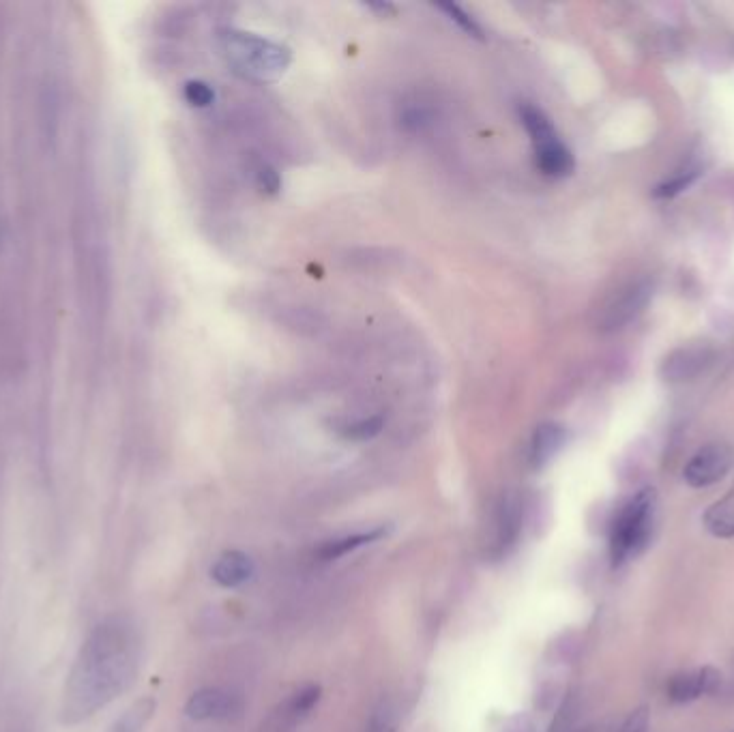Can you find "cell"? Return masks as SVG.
I'll use <instances>...</instances> for the list:
<instances>
[{"mask_svg":"<svg viewBox=\"0 0 734 732\" xmlns=\"http://www.w3.org/2000/svg\"><path fill=\"white\" fill-rule=\"evenodd\" d=\"M142 657L138 627L125 617L99 623L82 644L63 694L61 722L80 724L134 683Z\"/></svg>","mask_w":734,"mask_h":732,"instance_id":"obj_1","label":"cell"},{"mask_svg":"<svg viewBox=\"0 0 734 732\" xmlns=\"http://www.w3.org/2000/svg\"><path fill=\"white\" fill-rule=\"evenodd\" d=\"M224 56L228 63L243 73L245 78L269 82L284 76L290 65V50L280 43L262 39L252 33L243 31H222L219 35Z\"/></svg>","mask_w":734,"mask_h":732,"instance_id":"obj_2","label":"cell"},{"mask_svg":"<svg viewBox=\"0 0 734 732\" xmlns=\"http://www.w3.org/2000/svg\"><path fill=\"white\" fill-rule=\"evenodd\" d=\"M655 490L644 488L619 509L610 529V559L619 567L649 546L655 522Z\"/></svg>","mask_w":734,"mask_h":732,"instance_id":"obj_3","label":"cell"},{"mask_svg":"<svg viewBox=\"0 0 734 732\" xmlns=\"http://www.w3.org/2000/svg\"><path fill=\"white\" fill-rule=\"evenodd\" d=\"M520 119L528 131V136L533 140L535 161L541 174H546L550 179L569 177L576 168L574 153H571L569 146L561 140L559 131L554 129L546 112L531 104H524L520 106Z\"/></svg>","mask_w":734,"mask_h":732,"instance_id":"obj_4","label":"cell"},{"mask_svg":"<svg viewBox=\"0 0 734 732\" xmlns=\"http://www.w3.org/2000/svg\"><path fill=\"white\" fill-rule=\"evenodd\" d=\"M734 453L726 445H707L685 464L683 477L692 488H709L732 468Z\"/></svg>","mask_w":734,"mask_h":732,"instance_id":"obj_5","label":"cell"},{"mask_svg":"<svg viewBox=\"0 0 734 732\" xmlns=\"http://www.w3.org/2000/svg\"><path fill=\"white\" fill-rule=\"evenodd\" d=\"M719 683H722V675L709 666L679 672L668 681V698L683 705V702H692L704 694H715Z\"/></svg>","mask_w":734,"mask_h":732,"instance_id":"obj_6","label":"cell"},{"mask_svg":"<svg viewBox=\"0 0 734 732\" xmlns=\"http://www.w3.org/2000/svg\"><path fill=\"white\" fill-rule=\"evenodd\" d=\"M237 709H239L237 696H232L226 690H219V687H204V690H198L185 705L187 717H192V720L198 722L222 720V717H230L232 713H237Z\"/></svg>","mask_w":734,"mask_h":732,"instance_id":"obj_7","label":"cell"},{"mask_svg":"<svg viewBox=\"0 0 734 732\" xmlns=\"http://www.w3.org/2000/svg\"><path fill=\"white\" fill-rule=\"evenodd\" d=\"M254 576V561L245 552H224L211 567V578L224 589H237Z\"/></svg>","mask_w":734,"mask_h":732,"instance_id":"obj_8","label":"cell"},{"mask_svg":"<svg viewBox=\"0 0 734 732\" xmlns=\"http://www.w3.org/2000/svg\"><path fill=\"white\" fill-rule=\"evenodd\" d=\"M522 531V514L520 505L507 499L496 514V535H494V554H507L520 537Z\"/></svg>","mask_w":734,"mask_h":732,"instance_id":"obj_9","label":"cell"},{"mask_svg":"<svg viewBox=\"0 0 734 732\" xmlns=\"http://www.w3.org/2000/svg\"><path fill=\"white\" fill-rule=\"evenodd\" d=\"M565 441L567 432L563 426H559V423H543L531 441V464L535 468L546 466L563 449Z\"/></svg>","mask_w":734,"mask_h":732,"instance_id":"obj_10","label":"cell"},{"mask_svg":"<svg viewBox=\"0 0 734 732\" xmlns=\"http://www.w3.org/2000/svg\"><path fill=\"white\" fill-rule=\"evenodd\" d=\"M704 526L717 539H732L734 537V483L730 492L713 503L707 514H704Z\"/></svg>","mask_w":734,"mask_h":732,"instance_id":"obj_11","label":"cell"},{"mask_svg":"<svg viewBox=\"0 0 734 732\" xmlns=\"http://www.w3.org/2000/svg\"><path fill=\"white\" fill-rule=\"evenodd\" d=\"M387 535V529H374L367 533H357V535H346L340 539H331L327 544H322L318 550V559L320 561H335L342 559V556L355 552L367 544H374L380 537Z\"/></svg>","mask_w":734,"mask_h":732,"instance_id":"obj_12","label":"cell"},{"mask_svg":"<svg viewBox=\"0 0 734 732\" xmlns=\"http://www.w3.org/2000/svg\"><path fill=\"white\" fill-rule=\"evenodd\" d=\"M155 713V700L153 698H142L138 702H134L116 724L112 726L110 732H142V728L146 726V722L151 720Z\"/></svg>","mask_w":734,"mask_h":732,"instance_id":"obj_13","label":"cell"},{"mask_svg":"<svg viewBox=\"0 0 734 732\" xmlns=\"http://www.w3.org/2000/svg\"><path fill=\"white\" fill-rule=\"evenodd\" d=\"M365 732H398V709L391 700H383L374 709Z\"/></svg>","mask_w":734,"mask_h":732,"instance_id":"obj_14","label":"cell"},{"mask_svg":"<svg viewBox=\"0 0 734 732\" xmlns=\"http://www.w3.org/2000/svg\"><path fill=\"white\" fill-rule=\"evenodd\" d=\"M380 430H383V417H367V419H359L355 423H350V426H346L342 430L344 438H348V441H372L374 436L380 434Z\"/></svg>","mask_w":734,"mask_h":732,"instance_id":"obj_15","label":"cell"},{"mask_svg":"<svg viewBox=\"0 0 734 732\" xmlns=\"http://www.w3.org/2000/svg\"><path fill=\"white\" fill-rule=\"evenodd\" d=\"M436 9H438V11H443L445 16H447L453 24H458L466 35H471V37H475V39H483L481 26L475 22V18H473V16H468V13H466L462 7L453 5V3H440V5H436Z\"/></svg>","mask_w":734,"mask_h":732,"instance_id":"obj_16","label":"cell"},{"mask_svg":"<svg viewBox=\"0 0 734 732\" xmlns=\"http://www.w3.org/2000/svg\"><path fill=\"white\" fill-rule=\"evenodd\" d=\"M700 177V170L698 168H687L683 172H679L677 177H672L670 181L657 185L655 187V196L657 198H674L679 196L681 192H685V189L692 185L696 179Z\"/></svg>","mask_w":734,"mask_h":732,"instance_id":"obj_17","label":"cell"},{"mask_svg":"<svg viewBox=\"0 0 734 732\" xmlns=\"http://www.w3.org/2000/svg\"><path fill=\"white\" fill-rule=\"evenodd\" d=\"M183 97L189 106L194 108H209L213 106L215 101V91L211 89V84L202 82V80H189L183 89Z\"/></svg>","mask_w":734,"mask_h":732,"instance_id":"obj_18","label":"cell"},{"mask_svg":"<svg viewBox=\"0 0 734 732\" xmlns=\"http://www.w3.org/2000/svg\"><path fill=\"white\" fill-rule=\"evenodd\" d=\"M318 700H320V687L318 685H307L305 690H301L297 694L295 702H292V713H297V715L310 713L316 707Z\"/></svg>","mask_w":734,"mask_h":732,"instance_id":"obj_19","label":"cell"},{"mask_svg":"<svg viewBox=\"0 0 734 732\" xmlns=\"http://www.w3.org/2000/svg\"><path fill=\"white\" fill-rule=\"evenodd\" d=\"M258 187L262 189L264 194L275 196V194L280 192V189H282V177H280V172H277V170H275V168H271V166H262V168L258 170Z\"/></svg>","mask_w":734,"mask_h":732,"instance_id":"obj_20","label":"cell"},{"mask_svg":"<svg viewBox=\"0 0 734 732\" xmlns=\"http://www.w3.org/2000/svg\"><path fill=\"white\" fill-rule=\"evenodd\" d=\"M619 732H649V711H647V707H640L636 711H631Z\"/></svg>","mask_w":734,"mask_h":732,"instance_id":"obj_21","label":"cell"},{"mask_svg":"<svg viewBox=\"0 0 734 732\" xmlns=\"http://www.w3.org/2000/svg\"><path fill=\"white\" fill-rule=\"evenodd\" d=\"M365 7L370 9V11H376L380 18H387V16H393V13H395V7L391 3H370V5H365Z\"/></svg>","mask_w":734,"mask_h":732,"instance_id":"obj_22","label":"cell"},{"mask_svg":"<svg viewBox=\"0 0 734 732\" xmlns=\"http://www.w3.org/2000/svg\"><path fill=\"white\" fill-rule=\"evenodd\" d=\"M578 732H593V728H582V730H578Z\"/></svg>","mask_w":734,"mask_h":732,"instance_id":"obj_23","label":"cell"}]
</instances>
